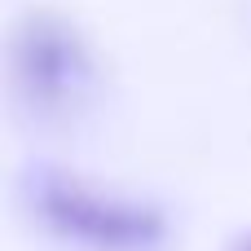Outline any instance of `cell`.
I'll return each mask as SVG.
<instances>
[{
  "mask_svg": "<svg viewBox=\"0 0 251 251\" xmlns=\"http://www.w3.org/2000/svg\"><path fill=\"white\" fill-rule=\"evenodd\" d=\"M9 84L13 97L44 124H62L84 110L97 93V62L88 40L62 13L35 9L9 35Z\"/></svg>",
  "mask_w": 251,
  "mask_h": 251,
  "instance_id": "obj_1",
  "label": "cell"
},
{
  "mask_svg": "<svg viewBox=\"0 0 251 251\" xmlns=\"http://www.w3.org/2000/svg\"><path fill=\"white\" fill-rule=\"evenodd\" d=\"M31 207L57 238L84 243L93 251H150L168 234L159 207L106 194L62 168L31 172Z\"/></svg>",
  "mask_w": 251,
  "mask_h": 251,
  "instance_id": "obj_2",
  "label": "cell"
},
{
  "mask_svg": "<svg viewBox=\"0 0 251 251\" xmlns=\"http://www.w3.org/2000/svg\"><path fill=\"white\" fill-rule=\"evenodd\" d=\"M234 251H251V234L243 238V243H234Z\"/></svg>",
  "mask_w": 251,
  "mask_h": 251,
  "instance_id": "obj_3",
  "label": "cell"
}]
</instances>
